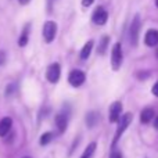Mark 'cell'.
<instances>
[{
    "label": "cell",
    "instance_id": "ac0fdd59",
    "mask_svg": "<svg viewBox=\"0 0 158 158\" xmlns=\"http://www.w3.org/2000/svg\"><path fill=\"white\" fill-rule=\"evenodd\" d=\"M52 140H53V133L52 132H46V133H43L40 136V140H39V142H40L42 146H46V144H49Z\"/></svg>",
    "mask_w": 158,
    "mask_h": 158
},
{
    "label": "cell",
    "instance_id": "7a4b0ae2",
    "mask_svg": "<svg viewBox=\"0 0 158 158\" xmlns=\"http://www.w3.org/2000/svg\"><path fill=\"white\" fill-rule=\"evenodd\" d=\"M122 60H123V54H122V46L121 43H115L112 47L111 52V65L114 71H118L122 65Z\"/></svg>",
    "mask_w": 158,
    "mask_h": 158
},
{
    "label": "cell",
    "instance_id": "e0dca14e",
    "mask_svg": "<svg viewBox=\"0 0 158 158\" xmlns=\"http://www.w3.org/2000/svg\"><path fill=\"white\" fill-rule=\"evenodd\" d=\"M108 42H110V38H108V36H103V38H101L100 44H98V47H97L98 54H104V53H106L107 47H108Z\"/></svg>",
    "mask_w": 158,
    "mask_h": 158
},
{
    "label": "cell",
    "instance_id": "7c38bea8",
    "mask_svg": "<svg viewBox=\"0 0 158 158\" xmlns=\"http://www.w3.org/2000/svg\"><path fill=\"white\" fill-rule=\"evenodd\" d=\"M29 29H31V24H27L24 27V29H22V33L18 39V44L21 47H24L28 44V40H29Z\"/></svg>",
    "mask_w": 158,
    "mask_h": 158
},
{
    "label": "cell",
    "instance_id": "cb8c5ba5",
    "mask_svg": "<svg viewBox=\"0 0 158 158\" xmlns=\"http://www.w3.org/2000/svg\"><path fill=\"white\" fill-rule=\"evenodd\" d=\"M154 126H156V128L158 129V117L156 118V122H154Z\"/></svg>",
    "mask_w": 158,
    "mask_h": 158
},
{
    "label": "cell",
    "instance_id": "4316f807",
    "mask_svg": "<svg viewBox=\"0 0 158 158\" xmlns=\"http://www.w3.org/2000/svg\"><path fill=\"white\" fill-rule=\"evenodd\" d=\"M24 158H29V157H24Z\"/></svg>",
    "mask_w": 158,
    "mask_h": 158
},
{
    "label": "cell",
    "instance_id": "ffe728a7",
    "mask_svg": "<svg viewBox=\"0 0 158 158\" xmlns=\"http://www.w3.org/2000/svg\"><path fill=\"white\" fill-rule=\"evenodd\" d=\"M110 158H122V156H121L119 151H112L111 156H110Z\"/></svg>",
    "mask_w": 158,
    "mask_h": 158
},
{
    "label": "cell",
    "instance_id": "277c9868",
    "mask_svg": "<svg viewBox=\"0 0 158 158\" xmlns=\"http://www.w3.org/2000/svg\"><path fill=\"white\" fill-rule=\"evenodd\" d=\"M85 81H86V75H85V72L81 71V69H72L68 75L69 85L74 87H79L81 85H83Z\"/></svg>",
    "mask_w": 158,
    "mask_h": 158
},
{
    "label": "cell",
    "instance_id": "2e32d148",
    "mask_svg": "<svg viewBox=\"0 0 158 158\" xmlns=\"http://www.w3.org/2000/svg\"><path fill=\"white\" fill-rule=\"evenodd\" d=\"M96 147H97L96 143H90V144L86 147V150L83 151V154L81 156V158H93V154H94V151H96Z\"/></svg>",
    "mask_w": 158,
    "mask_h": 158
},
{
    "label": "cell",
    "instance_id": "9a60e30c",
    "mask_svg": "<svg viewBox=\"0 0 158 158\" xmlns=\"http://www.w3.org/2000/svg\"><path fill=\"white\" fill-rule=\"evenodd\" d=\"M98 122V115L97 112H89L86 115V123H87V128H93L96 123Z\"/></svg>",
    "mask_w": 158,
    "mask_h": 158
},
{
    "label": "cell",
    "instance_id": "9c48e42d",
    "mask_svg": "<svg viewBox=\"0 0 158 158\" xmlns=\"http://www.w3.org/2000/svg\"><path fill=\"white\" fill-rule=\"evenodd\" d=\"M144 43L150 47H154L158 44V31L157 29H150L147 31L144 36Z\"/></svg>",
    "mask_w": 158,
    "mask_h": 158
},
{
    "label": "cell",
    "instance_id": "5bb4252c",
    "mask_svg": "<svg viewBox=\"0 0 158 158\" xmlns=\"http://www.w3.org/2000/svg\"><path fill=\"white\" fill-rule=\"evenodd\" d=\"M92 49H93V40H89L83 47H82V50H81V58H82V60L89 58L90 53H92Z\"/></svg>",
    "mask_w": 158,
    "mask_h": 158
},
{
    "label": "cell",
    "instance_id": "30bf717a",
    "mask_svg": "<svg viewBox=\"0 0 158 158\" xmlns=\"http://www.w3.org/2000/svg\"><path fill=\"white\" fill-rule=\"evenodd\" d=\"M56 125H57L58 131L63 133V132H65L67 126H68V115L65 114V112H60V114L56 117Z\"/></svg>",
    "mask_w": 158,
    "mask_h": 158
},
{
    "label": "cell",
    "instance_id": "484cf974",
    "mask_svg": "<svg viewBox=\"0 0 158 158\" xmlns=\"http://www.w3.org/2000/svg\"><path fill=\"white\" fill-rule=\"evenodd\" d=\"M156 6H157V7H158V0H156Z\"/></svg>",
    "mask_w": 158,
    "mask_h": 158
},
{
    "label": "cell",
    "instance_id": "d6986e66",
    "mask_svg": "<svg viewBox=\"0 0 158 158\" xmlns=\"http://www.w3.org/2000/svg\"><path fill=\"white\" fill-rule=\"evenodd\" d=\"M93 2H94V0H82V6H83V7H89V6L93 4Z\"/></svg>",
    "mask_w": 158,
    "mask_h": 158
},
{
    "label": "cell",
    "instance_id": "6da1fadb",
    "mask_svg": "<svg viewBox=\"0 0 158 158\" xmlns=\"http://www.w3.org/2000/svg\"><path fill=\"white\" fill-rule=\"evenodd\" d=\"M132 118H133V117H132V114H131V112H128V114L122 115V117H121V119H118V121H119V123H118V129H117V132H115V137H114V142H112V146H115V143L121 139V136H122V133L126 131V128L131 125Z\"/></svg>",
    "mask_w": 158,
    "mask_h": 158
},
{
    "label": "cell",
    "instance_id": "52a82bcc",
    "mask_svg": "<svg viewBox=\"0 0 158 158\" xmlns=\"http://www.w3.org/2000/svg\"><path fill=\"white\" fill-rule=\"evenodd\" d=\"M60 74H61L60 65H58L57 63H54V64H52V65L47 68L46 78H47V81H49V82L56 83V82H58V79H60Z\"/></svg>",
    "mask_w": 158,
    "mask_h": 158
},
{
    "label": "cell",
    "instance_id": "3957f363",
    "mask_svg": "<svg viewBox=\"0 0 158 158\" xmlns=\"http://www.w3.org/2000/svg\"><path fill=\"white\" fill-rule=\"evenodd\" d=\"M56 33H57V24L54 21H47L43 25V38L46 43H52L54 40Z\"/></svg>",
    "mask_w": 158,
    "mask_h": 158
},
{
    "label": "cell",
    "instance_id": "5b68a950",
    "mask_svg": "<svg viewBox=\"0 0 158 158\" xmlns=\"http://www.w3.org/2000/svg\"><path fill=\"white\" fill-rule=\"evenodd\" d=\"M92 19L96 25H104L107 22V19H108V13H107L106 8H103L100 6V7H97L94 10V13H93V15H92Z\"/></svg>",
    "mask_w": 158,
    "mask_h": 158
},
{
    "label": "cell",
    "instance_id": "d4e9b609",
    "mask_svg": "<svg viewBox=\"0 0 158 158\" xmlns=\"http://www.w3.org/2000/svg\"><path fill=\"white\" fill-rule=\"evenodd\" d=\"M156 56H157V58H158V49H157V52H156Z\"/></svg>",
    "mask_w": 158,
    "mask_h": 158
},
{
    "label": "cell",
    "instance_id": "8fae6325",
    "mask_svg": "<svg viewBox=\"0 0 158 158\" xmlns=\"http://www.w3.org/2000/svg\"><path fill=\"white\" fill-rule=\"evenodd\" d=\"M11 126H13V121H11V118L6 117L3 118V119H0V136H6V135L10 132Z\"/></svg>",
    "mask_w": 158,
    "mask_h": 158
},
{
    "label": "cell",
    "instance_id": "4fadbf2b",
    "mask_svg": "<svg viewBox=\"0 0 158 158\" xmlns=\"http://www.w3.org/2000/svg\"><path fill=\"white\" fill-rule=\"evenodd\" d=\"M153 115H154V111L153 108H144L140 114V121L143 123H148L151 119H153Z\"/></svg>",
    "mask_w": 158,
    "mask_h": 158
},
{
    "label": "cell",
    "instance_id": "44dd1931",
    "mask_svg": "<svg viewBox=\"0 0 158 158\" xmlns=\"http://www.w3.org/2000/svg\"><path fill=\"white\" fill-rule=\"evenodd\" d=\"M4 63H6V54L4 52H0V65H3Z\"/></svg>",
    "mask_w": 158,
    "mask_h": 158
},
{
    "label": "cell",
    "instance_id": "603a6c76",
    "mask_svg": "<svg viewBox=\"0 0 158 158\" xmlns=\"http://www.w3.org/2000/svg\"><path fill=\"white\" fill-rule=\"evenodd\" d=\"M19 2V4H22V6H25V4H28V3L31 2V0H18Z\"/></svg>",
    "mask_w": 158,
    "mask_h": 158
},
{
    "label": "cell",
    "instance_id": "8992f818",
    "mask_svg": "<svg viewBox=\"0 0 158 158\" xmlns=\"http://www.w3.org/2000/svg\"><path fill=\"white\" fill-rule=\"evenodd\" d=\"M139 31H140V18H139V15H136L133 19V22H132V25H131V31H129L131 42L133 46H136L137 40H139Z\"/></svg>",
    "mask_w": 158,
    "mask_h": 158
},
{
    "label": "cell",
    "instance_id": "7402d4cb",
    "mask_svg": "<svg viewBox=\"0 0 158 158\" xmlns=\"http://www.w3.org/2000/svg\"><path fill=\"white\" fill-rule=\"evenodd\" d=\"M153 93H154V96L158 97V82H156V85L153 86Z\"/></svg>",
    "mask_w": 158,
    "mask_h": 158
},
{
    "label": "cell",
    "instance_id": "ba28073f",
    "mask_svg": "<svg viewBox=\"0 0 158 158\" xmlns=\"http://www.w3.org/2000/svg\"><path fill=\"white\" fill-rule=\"evenodd\" d=\"M121 111H122V104L119 101H115L110 107V122H117L121 117Z\"/></svg>",
    "mask_w": 158,
    "mask_h": 158
}]
</instances>
